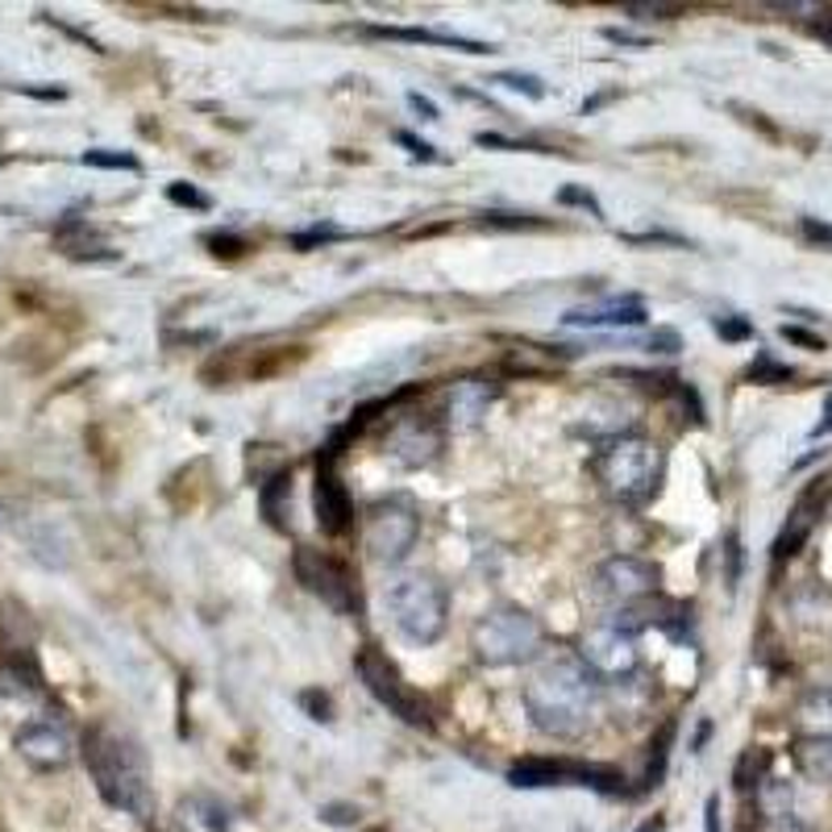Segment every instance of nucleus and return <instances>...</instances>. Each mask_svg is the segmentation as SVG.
I'll list each match as a JSON object with an SVG mask.
<instances>
[{
	"mask_svg": "<svg viewBox=\"0 0 832 832\" xmlns=\"http://www.w3.org/2000/svg\"><path fill=\"white\" fill-rule=\"evenodd\" d=\"M599 707V679L583 666L579 653L554 650L533 666L525 683V712L545 737H583Z\"/></svg>",
	"mask_w": 832,
	"mask_h": 832,
	"instance_id": "f257e3e1",
	"label": "nucleus"
},
{
	"mask_svg": "<svg viewBox=\"0 0 832 832\" xmlns=\"http://www.w3.org/2000/svg\"><path fill=\"white\" fill-rule=\"evenodd\" d=\"M84 766H88L96 791L113 812L150 820L154 791H150V778H146L142 749L129 742L126 733H117L113 724H92L84 733Z\"/></svg>",
	"mask_w": 832,
	"mask_h": 832,
	"instance_id": "f03ea898",
	"label": "nucleus"
},
{
	"mask_svg": "<svg viewBox=\"0 0 832 832\" xmlns=\"http://www.w3.org/2000/svg\"><path fill=\"white\" fill-rule=\"evenodd\" d=\"M591 474H596V483L608 500L625 508H641L650 504L658 483H662V450H658V441L641 434L608 437L591 454Z\"/></svg>",
	"mask_w": 832,
	"mask_h": 832,
	"instance_id": "7ed1b4c3",
	"label": "nucleus"
},
{
	"mask_svg": "<svg viewBox=\"0 0 832 832\" xmlns=\"http://www.w3.org/2000/svg\"><path fill=\"white\" fill-rule=\"evenodd\" d=\"M542 620L516 604H500L474 620L471 650L483 666H521L542 650Z\"/></svg>",
	"mask_w": 832,
	"mask_h": 832,
	"instance_id": "20e7f679",
	"label": "nucleus"
},
{
	"mask_svg": "<svg viewBox=\"0 0 832 832\" xmlns=\"http://www.w3.org/2000/svg\"><path fill=\"white\" fill-rule=\"evenodd\" d=\"M387 612L392 625L408 637L413 646H434L446 633L450 620V596L434 575H399L387 583Z\"/></svg>",
	"mask_w": 832,
	"mask_h": 832,
	"instance_id": "39448f33",
	"label": "nucleus"
},
{
	"mask_svg": "<svg viewBox=\"0 0 832 832\" xmlns=\"http://www.w3.org/2000/svg\"><path fill=\"white\" fill-rule=\"evenodd\" d=\"M354 670H359L362 687L371 691L392 716H399V721L413 724V728H434V707H429V700L404 683V674H399L396 662L383 650L362 646L359 658H354Z\"/></svg>",
	"mask_w": 832,
	"mask_h": 832,
	"instance_id": "423d86ee",
	"label": "nucleus"
},
{
	"mask_svg": "<svg viewBox=\"0 0 832 832\" xmlns=\"http://www.w3.org/2000/svg\"><path fill=\"white\" fill-rule=\"evenodd\" d=\"M508 782L516 791H537V787H587L599 796H625V775L612 766L575 758H525L508 770Z\"/></svg>",
	"mask_w": 832,
	"mask_h": 832,
	"instance_id": "0eeeda50",
	"label": "nucleus"
},
{
	"mask_svg": "<svg viewBox=\"0 0 832 832\" xmlns=\"http://www.w3.org/2000/svg\"><path fill=\"white\" fill-rule=\"evenodd\" d=\"M291 570L296 579L305 583L308 596H317L326 608H333L338 616H359L362 599H359V583H354V570L338 562L326 550H312V545H296L291 554Z\"/></svg>",
	"mask_w": 832,
	"mask_h": 832,
	"instance_id": "6e6552de",
	"label": "nucleus"
},
{
	"mask_svg": "<svg viewBox=\"0 0 832 832\" xmlns=\"http://www.w3.org/2000/svg\"><path fill=\"white\" fill-rule=\"evenodd\" d=\"M416 542H420V516L404 500L375 504L362 521V550L380 566H399L416 550Z\"/></svg>",
	"mask_w": 832,
	"mask_h": 832,
	"instance_id": "1a4fd4ad",
	"label": "nucleus"
},
{
	"mask_svg": "<svg viewBox=\"0 0 832 832\" xmlns=\"http://www.w3.org/2000/svg\"><path fill=\"white\" fill-rule=\"evenodd\" d=\"M658 566L650 558H633V554H620V558H608L596 570L591 579V591H596L604 604H616V608H629V604H641L658 591Z\"/></svg>",
	"mask_w": 832,
	"mask_h": 832,
	"instance_id": "9d476101",
	"label": "nucleus"
},
{
	"mask_svg": "<svg viewBox=\"0 0 832 832\" xmlns=\"http://www.w3.org/2000/svg\"><path fill=\"white\" fill-rule=\"evenodd\" d=\"M579 658H583V666L591 670L596 679H629V674L637 670V662H641L637 637L625 633V629H616L612 620H604V625H596V629L583 633Z\"/></svg>",
	"mask_w": 832,
	"mask_h": 832,
	"instance_id": "9b49d317",
	"label": "nucleus"
},
{
	"mask_svg": "<svg viewBox=\"0 0 832 832\" xmlns=\"http://www.w3.org/2000/svg\"><path fill=\"white\" fill-rule=\"evenodd\" d=\"M338 446H329L317 462V488H312V504H317V529L326 537H342L350 521H354V504H350V491L338 479Z\"/></svg>",
	"mask_w": 832,
	"mask_h": 832,
	"instance_id": "f8f14e48",
	"label": "nucleus"
},
{
	"mask_svg": "<svg viewBox=\"0 0 832 832\" xmlns=\"http://www.w3.org/2000/svg\"><path fill=\"white\" fill-rule=\"evenodd\" d=\"M387 454L399 467H429L441 454V425L434 416H396L387 429Z\"/></svg>",
	"mask_w": 832,
	"mask_h": 832,
	"instance_id": "ddd939ff",
	"label": "nucleus"
},
{
	"mask_svg": "<svg viewBox=\"0 0 832 832\" xmlns=\"http://www.w3.org/2000/svg\"><path fill=\"white\" fill-rule=\"evenodd\" d=\"M18 754L38 770H63L72 761V737L58 728L55 721H30L18 728Z\"/></svg>",
	"mask_w": 832,
	"mask_h": 832,
	"instance_id": "4468645a",
	"label": "nucleus"
},
{
	"mask_svg": "<svg viewBox=\"0 0 832 832\" xmlns=\"http://www.w3.org/2000/svg\"><path fill=\"white\" fill-rule=\"evenodd\" d=\"M491 399H495V383L491 380L467 375V380L450 383V392H446V429H454V434L479 429V420L488 416Z\"/></svg>",
	"mask_w": 832,
	"mask_h": 832,
	"instance_id": "2eb2a0df",
	"label": "nucleus"
},
{
	"mask_svg": "<svg viewBox=\"0 0 832 832\" xmlns=\"http://www.w3.org/2000/svg\"><path fill=\"white\" fill-rule=\"evenodd\" d=\"M562 321L575 329H633L646 326V305L637 296H625V300H608V305L570 308Z\"/></svg>",
	"mask_w": 832,
	"mask_h": 832,
	"instance_id": "dca6fc26",
	"label": "nucleus"
},
{
	"mask_svg": "<svg viewBox=\"0 0 832 832\" xmlns=\"http://www.w3.org/2000/svg\"><path fill=\"white\" fill-rule=\"evenodd\" d=\"M55 246L67 258H79V263H96V258H117V250H113L109 242L100 237V230L96 225H88L84 217H63L55 230Z\"/></svg>",
	"mask_w": 832,
	"mask_h": 832,
	"instance_id": "f3484780",
	"label": "nucleus"
},
{
	"mask_svg": "<svg viewBox=\"0 0 832 832\" xmlns=\"http://www.w3.org/2000/svg\"><path fill=\"white\" fill-rule=\"evenodd\" d=\"M366 34L392 38V42H420V46H450V51H467V55H491L488 42H474V38H458V34H441V30H425V25H371Z\"/></svg>",
	"mask_w": 832,
	"mask_h": 832,
	"instance_id": "a211bd4d",
	"label": "nucleus"
},
{
	"mask_svg": "<svg viewBox=\"0 0 832 832\" xmlns=\"http://www.w3.org/2000/svg\"><path fill=\"white\" fill-rule=\"evenodd\" d=\"M796 766L812 782H832V733H808L796 742Z\"/></svg>",
	"mask_w": 832,
	"mask_h": 832,
	"instance_id": "6ab92c4d",
	"label": "nucleus"
},
{
	"mask_svg": "<svg viewBox=\"0 0 832 832\" xmlns=\"http://www.w3.org/2000/svg\"><path fill=\"white\" fill-rule=\"evenodd\" d=\"M815 525V500L808 495V500H799L796 512L787 516V525H782V533L775 537V558H796L799 550H803V542H808V533H812Z\"/></svg>",
	"mask_w": 832,
	"mask_h": 832,
	"instance_id": "aec40b11",
	"label": "nucleus"
},
{
	"mask_svg": "<svg viewBox=\"0 0 832 832\" xmlns=\"http://www.w3.org/2000/svg\"><path fill=\"white\" fill-rule=\"evenodd\" d=\"M291 508V471H275L267 483H258V512L267 516L271 529H288Z\"/></svg>",
	"mask_w": 832,
	"mask_h": 832,
	"instance_id": "412c9836",
	"label": "nucleus"
},
{
	"mask_svg": "<svg viewBox=\"0 0 832 832\" xmlns=\"http://www.w3.org/2000/svg\"><path fill=\"white\" fill-rule=\"evenodd\" d=\"M799 721L808 733H832V683H815L799 700Z\"/></svg>",
	"mask_w": 832,
	"mask_h": 832,
	"instance_id": "4be33fe9",
	"label": "nucleus"
},
{
	"mask_svg": "<svg viewBox=\"0 0 832 832\" xmlns=\"http://www.w3.org/2000/svg\"><path fill=\"white\" fill-rule=\"evenodd\" d=\"M674 733L679 724L666 721L650 742V754H646V775H641V791H653L662 778H666V761H670V745H674Z\"/></svg>",
	"mask_w": 832,
	"mask_h": 832,
	"instance_id": "5701e85b",
	"label": "nucleus"
},
{
	"mask_svg": "<svg viewBox=\"0 0 832 832\" xmlns=\"http://www.w3.org/2000/svg\"><path fill=\"white\" fill-rule=\"evenodd\" d=\"M766 775H770V754H766V749H745V758L737 761V770H733V782H737L742 791H749V787H761Z\"/></svg>",
	"mask_w": 832,
	"mask_h": 832,
	"instance_id": "b1692460",
	"label": "nucleus"
},
{
	"mask_svg": "<svg viewBox=\"0 0 832 832\" xmlns=\"http://www.w3.org/2000/svg\"><path fill=\"white\" fill-rule=\"evenodd\" d=\"M84 163L100 167V171H138V159L126 154V150H84Z\"/></svg>",
	"mask_w": 832,
	"mask_h": 832,
	"instance_id": "393cba45",
	"label": "nucleus"
},
{
	"mask_svg": "<svg viewBox=\"0 0 832 832\" xmlns=\"http://www.w3.org/2000/svg\"><path fill=\"white\" fill-rule=\"evenodd\" d=\"M479 225H488V230H542L545 221L529 217V213H483Z\"/></svg>",
	"mask_w": 832,
	"mask_h": 832,
	"instance_id": "a878e982",
	"label": "nucleus"
},
{
	"mask_svg": "<svg viewBox=\"0 0 832 832\" xmlns=\"http://www.w3.org/2000/svg\"><path fill=\"white\" fill-rule=\"evenodd\" d=\"M745 380H749V383H761V380L787 383V380H791V366H782V362H775V359H766V354H761V359L745 371Z\"/></svg>",
	"mask_w": 832,
	"mask_h": 832,
	"instance_id": "bb28decb",
	"label": "nucleus"
},
{
	"mask_svg": "<svg viewBox=\"0 0 832 832\" xmlns=\"http://www.w3.org/2000/svg\"><path fill=\"white\" fill-rule=\"evenodd\" d=\"M167 200L180 204V209H213V200L204 196L200 188H192V183H171V188H167Z\"/></svg>",
	"mask_w": 832,
	"mask_h": 832,
	"instance_id": "cd10ccee",
	"label": "nucleus"
},
{
	"mask_svg": "<svg viewBox=\"0 0 832 832\" xmlns=\"http://www.w3.org/2000/svg\"><path fill=\"white\" fill-rule=\"evenodd\" d=\"M558 204H575V209H583V213H591V217H604V209H599V200L587 192V188H579V183H566L558 192Z\"/></svg>",
	"mask_w": 832,
	"mask_h": 832,
	"instance_id": "c85d7f7f",
	"label": "nucleus"
},
{
	"mask_svg": "<svg viewBox=\"0 0 832 832\" xmlns=\"http://www.w3.org/2000/svg\"><path fill=\"white\" fill-rule=\"evenodd\" d=\"M495 84H504V88H512V92H525V96H533V100H542V96H545V88H542V79H537V75L504 72V75H495Z\"/></svg>",
	"mask_w": 832,
	"mask_h": 832,
	"instance_id": "c756f323",
	"label": "nucleus"
},
{
	"mask_svg": "<svg viewBox=\"0 0 832 832\" xmlns=\"http://www.w3.org/2000/svg\"><path fill=\"white\" fill-rule=\"evenodd\" d=\"M799 234L808 237L812 246H824V250H832V225L820 217H799Z\"/></svg>",
	"mask_w": 832,
	"mask_h": 832,
	"instance_id": "7c9ffc66",
	"label": "nucleus"
},
{
	"mask_svg": "<svg viewBox=\"0 0 832 832\" xmlns=\"http://www.w3.org/2000/svg\"><path fill=\"white\" fill-rule=\"evenodd\" d=\"M716 333L724 342H745V338H754V326L745 317H716Z\"/></svg>",
	"mask_w": 832,
	"mask_h": 832,
	"instance_id": "2f4dec72",
	"label": "nucleus"
},
{
	"mask_svg": "<svg viewBox=\"0 0 832 832\" xmlns=\"http://www.w3.org/2000/svg\"><path fill=\"white\" fill-rule=\"evenodd\" d=\"M333 237H342V230H333V225H312V230L291 237V246H296V250H312L317 242H333Z\"/></svg>",
	"mask_w": 832,
	"mask_h": 832,
	"instance_id": "473e14b6",
	"label": "nucleus"
},
{
	"mask_svg": "<svg viewBox=\"0 0 832 832\" xmlns=\"http://www.w3.org/2000/svg\"><path fill=\"white\" fill-rule=\"evenodd\" d=\"M204 242L213 246V254H225V258H234V254L250 250V242H246V237H237V234H209Z\"/></svg>",
	"mask_w": 832,
	"mask_h": 832,
	"instance_id": "72a5a7b5",
	"label": "nucleus"
},
{
	"mask_svg": "<svg viewBox=\"0 0 832 832\" xmlns=\"http://www.w3.org/2000/svg\"><path fill=\"white\" fill-rule=\"evenodd\" d=\"M625 13L633 21H662L670 13H679V9L674 4H625Z\"/></svg>",
	"mask_w": 832,
	"mask_h": 832,
	"instance_id": "f704fd0d",
	"label": "nucleus"
},
{
	"mask_svg": "<svg viewBox=\"0 0 832 832\" xmlns=\"http://www.w3.org/2000/svg\"><path fill=\"white\" fill-rule=\"evenodd\" d=\"M724 554H728V587H737L742 583V542H737V533H728Z\"/></svg>",
	"mask_w": 832,
	"mask_h": 832,
	"instance_id": "c9c22d12",
	"label": "nucleus"
},
{
	"mask_svg": "<svg viewBox=\"0 0 832 832\" xmlns=\"http://www.w3.org/2000/svg\"><path fill=\"white\" fill-rule=\"evenodd\" d=\"M300 704L312 712V721H329V712H333L326 691H305V695H300Z\"/></svg>",
	"mask_w": 832,
	"mask_h": 832,
	"instance_id": "e433bc0d",
	"label": "nucleus"
},
{
	"mask_svg": "<svg viewBox=\"0 0 832 832\" xmlns=\"http://www.w3.org/2000/svg\"><path fill=\"white\" fill-rule=\"evenodd\" d=\"M782 338L796 342V345H808V350H824V338H815V333H808V329H799V326H787L782 329Z\"/></svg>",
	"mask_w": 832,
	"mask_h": 832,
	"instance_id": "4c0bfd02",
	"label": "nucleus"
},
{
	"mask_svg": "<svg viewBox=\"0 0 832 832\" xmlns=\"http://www.w3.org/2000/svg\"><path fill=\"white\" fill-rule=\"evenodd\" d=\"M399 146H408L416 159H425V163H437V150L429 142H420L416 134H399Z\"/></svg>",
	"mask_w": 832,
	"mask_h": 832,
	"instance_id": "58836bf2",
	"label": "nucleus"
},
{
	"mask_svg": "<svg viewBox=\"0 0 832 832\" xmlns=\"http://www.w3.org/2000/svg\"><path fill=\"white\" fill-rule=\"evenodd\" d=\"M321 815H326L329 824H354V820H359V808H342V803H333V808H321Z\"/></svg>",
	"mask_w": 832,
	"mask_h": 832,
	"instance_id": "ea45409f",
	"label": "nucleus"
},
{
	"mask_svg": "<svg viewBox=\"0 0 832 832\" xmlns=\"http://www.w3.org/2000/svg\"><path fill=\"white\" fill-rule=\"evenodd\" d=\"M408 105H413V109L420 113L425 121H437V109H434V100H429V96H420V92H408Z\"/></svg>",
	"mask_w": 832,
	"mask_h": 832,
	"instance_id": "a19ab883",
	"label": "nucleus"
},
{
	"mask_svg": "<svg viewBox=\"0 0 832 832\" xmlns=\"http://www.w3.org/2000/svg\"><path fill=\"white\" fill-rule=\"evenodd\" d=\"M650 350H658V354H674V350H679V333H670V329L666 333H658V338L650 342Z\"/></svg>",
	"mask_w": 832,
	"mask_h": 832,
	"instance_id": "79ce46f5",
	"label": "nucleus"
},
{
	"mask_svg": "<svg viewBox=\"0 0 832 832\" xmlns=\"http://www.w3.org/2000/svg\"><path fill=\"white\" fill-rule=\"evenodd\" d=\"M704 832H721V799H707V820Z\"/></svg>",
	"mask_w": 832,
	"mask_h": 832,
	"instance_id": "37998d69",
	"label": "nucleus"
},
{
	"mask_svg": "<svg viewBox=\"0 0 832 832\" xmlns=\"http://www.w3.org/2000/svg\"><path fill=\"white\" fill-rule=\"evenodd\" d=\"M824 434H832V396H829V404H824V420L815 425V437H824Z\"/></svg>",
	"mask_w": 832,
	"mask_h": 832,
	"instance_id": "c03bdc74",
	"label": "nucleus"
},
{
	"mask_svg": "<svg viewBox=\"0 0 832 832\" xmlns=\"http://www.w3.org/2000/svg\"><path fill=\"white\" fill-rule=\"evenodd\" d=\"M641 832H662V820H650V824H641Z\"/></svg>",
	"mask_w": 832,
	"mask_h": 832,
	"instance_id": "a18cd8bd",
	"label": "nucleus"
}]
</instances>
